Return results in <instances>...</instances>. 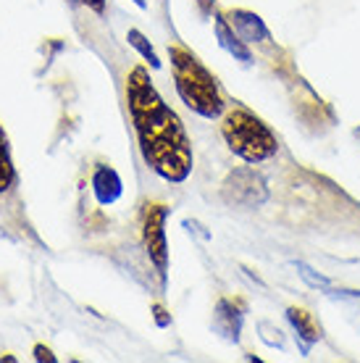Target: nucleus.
<instances>
[{
    "instance_id": "9d476101",
    "label": "nucleus",
    "mask_w": 360,
    "mask_h": 363,
    "mask_svg": "<svg viewBox=\"0 0 360 363\" xmlns=\"http://www.w3.org/2000/svg\"><path fill=\"white\" fill-rule=\"evenodd\" d=\"M287 318H289V324L295 327L298 337L305 342V345H313V342H318V340H321V329H318V324H315V318H313V313H310V311L292 306V308L287 311Z\"/></svg>"
},
{
    "instance_id": "f3484780",
    "label": "nucleus",
    "mask_w": 360,
    "mask_h": 363,
    "mask_svg": "<svg viewBox=\"0 0 360 363\" xmlns=\"http://www.w3.org/2000/svg\"><path fill=\"white\" fill-rule=\"evenodd\" d=\"M200 6V13L203 16H210V11H213V6H216V0H195Z\"/></svg>"
},
{
    "instance_id": "4468645a",
    "label": "nucleus",
    "mask_w": 360,
    "mask_h": 363,
    "mask_svg": "<svg viewBox=\"0 0 360 363\" xmlns=\"http://www.w3.org/2000/svg\"><path fill=\"white\" fill-rule=\"evenodd\" d=\"M32 355H35L37 363H55L58 358L53 355V350L47 345H35V350H32Z\"/></svg>"
},
{
    "instance_id": "1a4fd4ad",
    "label": "nucleus",
    "mask_w": 360,
    "mask_h": 363,
    "mask_svg": "<svg viewBox=\"0 0 360 363\" xmlns=\"http://www.w3.org/2000/svg\"><path fill=\"white\" fill-rule=\"evenodd\" d=\"M216 329L226 340L237 342L240 340V332H242V311L237 308L235 300H218L216 306Z\"/></svg>"
},
{
    "instance_id": "f8f14e48",
    "label": "nucleus",
    "mask_w": 360,
    "mask_h": 363,
    "mask_svg": "<svg viewBox=\"0 0 360 363\" xmlns=\"http://www.w3.org/2000/svg\"><path fill=\"white\" fill-rule=\"evenodd\" d=\"M126 40H129V45L135 48L137 53L142 55L147 64L153 66V69H161V58H158V53L153 50V45H150V40L140 32V29H129L126 32Z\"/></svg>"
},
{
    "instance_id": "6e6552de",
    "label": "nucleus",
    "mask_w": 360,
    "mask_h": 363,
    "mask_svg": "<svg viewBox=\"0 0 360 363\" xmlns=\"http://www.w3.org/2000/svg\"><path fill=\"white\" fill-rule=\"evenodd\" d=\"M216 37H218V45L224 48L229 55H235L237 61H242V64H250L252 55L250 50H247V43H244L242 37L237 35L235 29H232V24L226 21V16H216Z\"/></svg>"
},
{
    "instance_id": "f257e3e1",
    "label": "nucleus",
    "mask_w": 360,
    "mask_h": 363,
    "mask_svg": "<svg viewBox=\"0 0 360 363\" xmlns=\"http://www.w3.org/2000/svg\"><path fill=\"white\" fill-rule=\"evenodd\" d=\"M126 100L145 164L166 182H184L192 172V147L181 118L158 95L147 69L135 66L126 79Z\"/></svg>"
},
{
    "instance_id": "7ed1b4c3",
    "label": "nucleus",
    "mask_w": 360,
    "mask_h": 363,
    "mask_svg": "<svg viewBox=\"0 0 360 363\" xmlns=\"http://www.w3.org/2000/svg\"><path fill=\"white\" fill-rule=\"evenodd\" d=\"M221 137L226 140L229 150L240 155L244 164H263L279 150V140L269 129V124H263L252 111L240 108V106L224 111Z\"/></svg>"
},
{
    "instance_id": "0eeeda50",
    "label": "nucleus",
    "mask_w": 360,
    "mask_h": 363,
    "mask_svg": "<svg viewBox=\"0 0 360 363\" xmlns=\"http://www.w3.org/2000/svg\"><path fill=\"white\" fill-rule=\"evenodd\" d=\"M226 21L232 24V29L242 37L244 43H266L269 40V29H266V24H263V18L258 13L237 9L226 13Z\"/></svg>"
},
{
    "instance_id": "2eb2a0df",
    "label": "nucleus",
    "mask_w": 360,
    "mask_h": 363,
    "mask_svg": "<svg viewBox=\"0 0 360 363\" xmlns=\"http://www.w3.org/2000/svg\"><path fill=\"white\" fill-rule=\"evenodd\" d=\"M153 318H155V324H158L161 329H166L169 324H171V313L163 308L161 303H155V306H153Z\"/></svg>"
},
{
    "instance_id": "ddd939ff",
    "label": "nucleus",
    "mask_w": 360,
    "mask_h": 363,
    "mask_svg": "<svg viewBox=\"0 0 360 363\" xmlns=\"http://www.w3.org/2000/svg\"><path fill=\"white\" fill-rule=\"evenodd\" d=\"M258 329H261V332H266V335H263V342H266V345L284 347V337H281V332H279V329L271 327L269 321H261V324H258Z\"/></svg>"
},
{
    "instance_id": "a211bd4d",
    "label": "nucleus",
    "mask_w": 360,
    "mask_h": 363,
    "mask_svg": "<svg viewBox=\"0 0 360 363\" xmlns=\"http://www.w3.org/2000/svg\"><path fill=\"white\" fill-rule=\"evenodd\" d=\"M137 9H142V11H147V0H132Z\"/></svg>"
},
{
    "instance_id": "dca6fc26",
    "label": "nucleus",
    "mask_w": 360,
    "mask_h": 363,
    "mask_svg": "<svg viewBox=\"0 0 360 363\" xmlns=\"http://www.w3.org/2000/svg\"><path fill=\"white\" fill-rule=\"evenodd\" d=\"M77 3H81V6L92 9L95 13H103V11H106V0H77Z\"/></svg>"
},
{
    "instance_id": "423d86ee",
    "label": "nucleus",
    "mask_w": 360,
    "mask_h": 363,
    "mask_svg": "<svg viewBox=\"0 0 360 363\" xmlns=\"http://www.w3.org/2000/svg\"><path fill=\"white\" fill-rule=\"evenodd\" d=\"M92 192H95V200L100 206H113L121 192H124V184H121V177L116 174V169L100 164L95 166L92 172Z\"/></svg>"
},
{
    "instance_id": "39448f33",
    "label": "nucleus",
    "mask_w": 360,
    "mask_h": 363,
    "mask_svg": "<svg viewBox=\"0 0 360 363\" xmlns=\"http://www.w3.org/2000/svg\"><path fill=\"white\" fill-rule=\"evenodd\" d=\"M224 198L235 206H261L263 200L269 198L266 182L261 174H255V169H237L226 177L224 182Z\"/></svg>"
},
{
    "instance_id": "f03ea898",
    "label": "nucleus",
    "mask_w": 360,
    "mask_h": 363,
    "mask_svg": "<svg viewBox=\"0 0 360 363\" xmlns=\"http://www.w3.org/2000/svg\"><path fill=\"white\" fill-rule=\"evenodd\" d=\"M169 58H171L176 92L184 100V106L203 118L224 116L226 103L216 79H213V74L181 45H169Z\"/></svg>"
},
{
    "instance_id": "20e7f679",
    "label": "nucleus",
    "mask_w": 360,
    "mask_h": 363,
    "mask_svg": "<svg viewBox=\"0 0 360 363\" xmlns=\"http://www.w3.org/2000/svg\"><path fill=\"white\" fill-rule=\"evenodd\" d=\"M166 216L169 211L161 203H147L142 211V242L145 250L155 264L161 279L166 281L169 272V245H166Z\"/></svg>"
},
{
    "instance_id": "9b49d317",
    "label": "nucleus",
    "mask_w": 360,
    "mask_h": 363,
    "mask_svg": "<svg viewBox=\"0 0 360 363\" xmlns=\"http://www.w3.org/2000/svg\"><path fill=\"white\" fill-rule=\"evenodd\" d=\"M13 177H16V172H13V161H11L9 137H6V132L0 127V195L13 184Z\"/></svg>"
}]
</instances>
